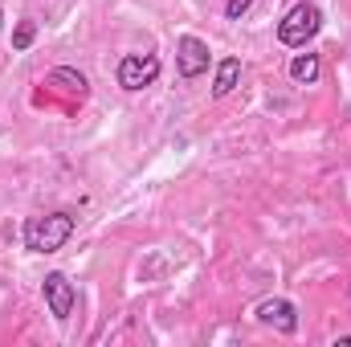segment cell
I'll list each match as a JSON object with an SVG mask.
<instances>
[{"label":"cell","instance_id":"6da1fadb","mask_svg":"<svg viewBox=\"0 0 351 347\" xmlns=\"http://www.w3.org/2000/svg\"><path fill=\"white\" fill-rule=\"evenodd\" d=\"M74 213H49V217H29L21 229V241L29 254H58L70 237H74Z\"/></svg>","mask_w":351,"mask_h":347},{"label":"cell","instance_id":"7a4b0ae2","mask_svg":"<svg viewBox=\"0 0 351 347\" xmlns=\"http://www.w3.org/2000/svg\"><path fill=\"white\" fill-rule=\"evenodd\" d=\"M319 29H323V8L311 4V0H302V4H294V8L278 21V41H282L286 49H306V41H311Z\"/></svg>","mask_w":351,"mask_h":347},{"label":"cell","instance_id":"3957f363","mask_svg":"<svg viewBox=\"0 0 351 347\" xmlns=\"http://www.w3.org/2000/svg\"><path fill=\"white\" fill-rule=\"evenodd\" d=\"M114 78H119V86L127 90V94H139V90L156 86V78H160V58H156V53H127V58L119 62Z\"/></svg>","mask_w":351,"mask_h":347},{"label":"cell","instance_id":"277c9868","mask_svg":"<svg viewBox=\"0 0 351 347\" xmlns=\"http://www.w3.org/2000/svg\"><path fill=\"white\" fill-rule=\"evenodd\" d=\"M41 294H45V307H49V315H53L58 323H66V319L74 315L78 290H74V282H70V278H66L62 270L45 274V282H41Z\"/></svg>","mask_w":351,"mask_h":347},{"label":"cell","instance_id":"5b68a950","mask_svg":"<svg viewBox=\"0 0 351 347\" xmlns=\"http://www.w3.org/2000/svg\"><path fill=\"white\" fill-rule=\"evenodd\" d=\"M176 70H180V78H200V74H208V45L200 41V37H192V33H184L180 41H176Z\"/></svg>","mask_w":351,"mask_h":347},{"label":"cell","instance_id":"8992f818","mask_svg":"<svg viewBox=\"0 0 351 347\" xmlns=\"http://www.w3.org/2000/svg\"><path fill=\"white\" fill-rule=\"evenodd\" d=\"M254 315H258V323L282 331V335H294V331H298V307H294L290 298H265V302H258Z\"/></svg>","mask_w":351,"mask_h":347},{"label":"cell","instance_id":"52a82bcc","mask_svg":"<svg viewBox=\"0 0 351 347\" xmlns=\"http://www.w3.org/2000/svg\"><path fill=\"white\" fill-rule=\"evenodd\" d=\"M49 86H58V90H66V94H74L78 102L90 94L86 74H82V70H74V66H58V70H49Z\"/></svg>","mask_w":351,"mask_h":347},{"label":"cell","instance_id":"ba28073f","mask_svg":"<svg viewBox=\"0 0 351 347\" xmlns=\"http://www.w3.org/2000/svg\"><path fill=\"white\" fill-rule=\"evenodd\" d=\"M241 82V58H221L217 78H213V98H229Z\"/></svg>","mask_w":351,"mask_h":347},{"label":"cell","instance_id":"9c48e42d","mask_svg":"<svg viewBox=\"0 0 351 347\" xmlns=\"http://www.w3.org/2000/svg\"><path fill=\"white\" fill-rule=\"evenodd\" d=\"M290 78H294L298 86H315V82H319V53H294Z\"/></svg>","mask_w":351,"mask_h":347},{"label":"cell","instance_id":"30bf717a","mask_svg":"<svg viewBox=\"0 0 351 347\" xmlns=\"http://www.w3.org/2000/svg\"><path fill=\"white\" fill-rule=\"evenodd\" d=\"M33 41H37V21H21V25L12 29V49H16V53H25Z\"/></svg>","mask_w":351,"mask_h":347},{"label":"cell","instance_id":"8fae6325","mask_svg":"<svg viewBox=\"0 0 351 347\" xmlns=\"http://www.w3.org/2000/svg\"><path fill=\"white\" fill-rule=\"evenodd\" d=\"M250 8H254V0H225V16L229 21H241Z\"/></svg>","mask_w":351,"mask_h":347},{"label":"cell","instance_id":"7c38bea8","mask_svg":"<svg viewBox=\"0 0 351 347\" xmlns=\"http://www.w3.org/2000/svg\"><path fill=\"white\" fill-rule=\"evenodd\" d=\"M335 347H351V335H339V339H335Z\"/></svg>","mask_w":351,"mask_h":347}]
</instances>
